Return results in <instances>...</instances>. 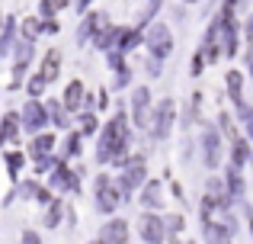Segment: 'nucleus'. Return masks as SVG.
<instances>
[{
  "label": "nucleus",
  "instance_id": "obj_1",
  "mask_svg": "<svg viewBox=\"0 0 253 244\" xmlns=\"http://www.w3.org/2000/svg\"><path fill=\"white\" fill-rule=\"evenodd\" d=\"M96 164H112V167H128L131 164V122L125 106L116 109L109 122H103L96 135Z\"/></svg>",
  "mask_w": 253,
  "mask_h": 244
},
{
  "label": "nucleus",
  "instance_id": "obj_2",
  "mask_svg": "<svg viewBox=\"0 0 253 244\" xmlns=\"http://www.w3.org/2000/svg\"><path fill=\"white\" fill-rule=\"evenodd\" d=\"M173 122H176V103H173L170 97H164V100H157V106H151L148 135L154 138V142H164V138H170Z\"/></svg>",
  "mask_w": 253,
  "mask_h": 244
},
{
  "label": "nucleus",
  "instance_id": "obj_3",
  "mask_svg": "<svg viewBox=\"0 0 253 244\" xmlns=\"http://www.w3.org/2000/svg\"><path fill=\"white\" fill-rule=\"evenodd\" d=\"M144 180H148V167H144V157L141 154H135L131 157V164L128 167H122V174L116 177V187H119V193H122V202H128L131 199V190H141L144 187Z\"/></svg>",
  "mask_w": 253,
  "mask_h": 244
},
{
  "label": "nucleus",
  "instance_id": "obj_4",
  "mask_svg": "<svg viewBox=\"0 0 253 244\" xmlns=\"http://www.w3.org/2000/svg\"><path fill=\"white\" fill-rule=\"evenodd\" d=\"M144 45H148V58H157V61H164V58L173 55V32L167 23H151V29L144 32Z\"/></svg>",
  "mask_w": 253,
  "mask_h": 244
},
{
  "label": "nucleus",
  "instance_id": "obj_5",
  "mask_svg": "<svg viewBox=\"0 0 253 244\" xmlns=\"http://www.w3.org/2000/svg\"><path fill=\"white\" fill-rule=\"evenodd\" d=\"M45 125H48V113H45V103L42 100H26L23 103V113H19V129L29 132V135H39V132H45Z\"/></svg>",
  "mask_w": 253,
  "mask_h": 244
},
{
  "label": "nucleus",
  "instance_id": "obj_6",
  "mask_svg": "<svg viewBox=\"0 0 253 244\" xmlns=\"http://www.w3.org/2000/svg\"><path fill=\"white\" fill-rule=\"evenodd\" d=\"M48 190H55V193H81V174L77 170H71L68 164H64V157L55 164V170L48 174Z\"/></svg>",
  "mask_w": 253,
  "mask_h": 244
},
{
  "label": "nucleus",
  "instance_id": "obj_7",
  "mask_svg": "<svg viewBox=\"0 0 253 244\" xmlns=\"http://www.w3.org/2000/svg\"><path fill=\"white\" fill-rule=\"evenodd\" d=\"M221 132L215 129V125H202V164L209 170H218L221 167Z\"/></svg>",
  "mask_w": 253,
  "mask_h": 244
},
{
  "label": "nucleus",
  "instance_id": "obj_8",
  "mask_svg": "<svg viewBox=\"0 0 253 244\" xmlns=\"http://www.w3.org/2000/svg\"><path fill=\"white\" fill-rule=\"evenodd\" d=\"M138 235H141L144 244H164V241H167L164 215H157V212H141V219H138Z\"/></svg>",
  "mask_w": 253,
  "mask_h": 244
},
{
  "label": "nucleus",
  "instance_id": "obj_9",
  "mask_svg": "<svg viewBox=\"0 0 253 244\" xmlns=\"http://www.w3.org/2000/svg\"><path fill=\"white\" fill-rule=\"evenodd\" d=\"M148 116H151V87H135L131 90V125L148 129Z\"/></svg>",
  "mask_w": 253,
  "mask_h": 244
},
{
  "label": "nucleus",
  "instance_id": "obj_10",
  "mask_svg": "<svg viewBox=\"0 0 253 244\" xmlns=\"http://www.w3.org/2000/svg\"><path fill=\"white\" fill-rule=\"evenodd\" d=\"M16 196H23V199H32V202H39V206H48L51 199H55V193H51L48 187H42L39 180H16Z\"/></svg>",
  "mask_w": 253,
  "mask_h": 244
},
{
  "label": "nucleus",
  "instance_id": "obj_11",
  "mask_svg": "<svg viewBox=\"0 0 253 244\" xmlns=\"http://www.w3.org/2000/svg\"><path fill=\"white\" fill-rule=\"evenodd\" d=\"M138 202H141L144 212H161L164 202H167V199H164V183H161V180H144Z\"/></svg>",
  "mask_w": 253,
  "mask_h": 244
},
{
  "label": "nucleus",
  "instance_id": "obj_12",
  "mask_svg": "<svg viewBox=\"0 0 253 244\" xmlns=\"http://www.w3.org/2000/svg\"><path fill=\"white\" fill-rule=\"evenodd\" d=\"M93 190H96V212L99 215H112L122 206V193H119L116 183H103V187H93Z\"/></svg>",
  "mask_w": 253,
  "mask_h": 244
},
{
  "label": "nucleus",
  "instance_id": "obj_13",
  "mask_svg": "<svg viewBox=\"0 0 253 244\" xmlns=\"http://www.w3.org/2000/svg\"><path fill=\"white\" fill-rule=\"evenodd\" d=\"M99 244H128V222L125 219H109L99 228Z\"/></svg>",
  "mask_w": 253,
  "mask_h": 244
},
{
  "label": "nucleus",
  "instance_id": "obj_14",
  "mask_svg": "<svg viewBox=\"0 0 253 244\" xmlns=\"http://www.w3.org/2000/svg\"><path fill=\"white\" fill-rule=\"evenodd\" d=\"M55 145H58V138L51 135V132H39V135H32L26 157H32V161H39V157H48V154H55Z\"/></svg>",
  "mask_w": 253,
  "mask_h": 244
},
{
  "label": "nucleus",
  "instance_id": "obj_15",
  "mask_svg": "<svg viewBox=\"0 0 253 244\" xmlns=\"http://www.w3.org/2000/svg\"><path fill=\"white\" fill-rule=\"evenodd\" d=\"M84 94H86V87H84V81H77V77H74V81H71L68 84V87H64V97H61V106L64 109H68V113H81V109H84Z\"/></svg>",
  "mask_w": 253,
  "mask_h": 244
},
{
  "label": "nucleus",
  "instance_id": "obj_16",
  "mask_svg": "<svg viewBox=\"0 0 253 244\" xmlns=\"http://www.w3.org/2000/svg\"><path fill=\"white\" fill-rule=\"evenodd\" d=\"M224 84H228V97H231V103L237 106V113H247V103H244V74L241 71H228L224 74Z\"/></svg>",
  "mask_w": 253,
  "mask_h": 244
},
{
  "label": "nucleus",
  "instance_id": "obj_17",
  "mask_svg": "<svg viewBox=\"0 0 253 244\" xmlns=\"http://www.w3.org/2000/svg\"><path fill=\"white\" fill-rule=\"evenodd\" d=\"M199 51H202L205 64H211V61H218V58H221V49H218V19H215V23H209V29H205V36H202V45H199Z\"/></svg>",
  "mask_w": 253,
  "mask_h": 244
},
{
  "label": "nucleus",
  "instance_id": "obj_18",
  "mask_svg": "<svg viewBox=\"0 0 253 244\" xmlns=\"http://www.w3.org/2000/svg\"><path fill=\"white\" fill-rule=\"evenodd\" d=\"M103 26H106V13H86L81 29H77V45H86L93 39V32L103 29Z\"/></svg>",
  "mask_w": 253,
  "mask_h": 244
},
{
  "label": "nucleus",
  "instance_id": "obj_19",
  "mask_svg": "<svg viewBox=\"0 0 253 244\" xmlns=\"http://www.w3.org/2000/svg\"><path fill=\"white\" fill-rule=\"evenodd\" d=\"M19 113L16 109H10V113H3V119H0V145H13L19 138Z\"/></svg>",
  "mask_w": 253,
  "mask_h": 244
},
{
  "label": "nucleus",
  "instance_id": "obj_20",
  "mask_svg": "<svg viewBox=\"0 0 253 244\" xmlns=\"http://www.w3.org/2000/svg\"><path fill=\"white\" fill-rule=\"evenodd\" d=\"M221 183H224V193H228L231 202L244 199V177H241V170H237V167H228V170H224Z\"/></svg>",
  "mask_w": 253,
  "mask_h": 244
},
{
  "label": "nucleus",
  "instance_id": "obj_21",
  "mask_svg": "<svg viewBox=\"0 0 253 244\" xmlns=\"http://www.w3.org/2000/svg\"><path fill=\"white\" fill-rule=\"evenodd\" d=\"M138 45H144V32H141V26H138V29H122V32H119V39H116V51L128 55V51H135Z\"/></svg>",
  "mask_w": 253,
  "mask_h": 244
},
{
  "label": "nucleus",
  "instance_id": "obj_22",
  "mask_svg": "<svg viewBox=\"0 0 253 244\" xmlns=\"http://www.w3.org/2000/svg\"><path fill=\"white\" fill-rule=\"evenodd\" d=\"M74 122H77V132H81V138H90V135H99V116L96 113H90V109H81V113L74 116Z\"/></svg>",
  "mask_w": 253,
  "mask_h": 244
},
{
  "label": "nucleus",
  "instance_id": "obj_23",
  "mask_svg": "<svg viewBox=\"0 0 253 244\" xmlns=\"http://www.w3.org/2000/svg\"><path fill=\"white\" fill-rule=\"evenodd\" d=\"M202 238H205V244H231V235L215 219H202Z\"/></svg>",
  "mask_w": 253,
  "mask_h": 244
},
{
  "label": "nucleus",
  "instance_id": "obj_24",
  "mask_svg": "<svg viewBox=\"0 0 253 244\" xmlns=\"http://www.w3.org/2000/svg\"><path fill=\"white\" fill-rule=\"evenodd\" d=\"M250 154H253V151H250V142H247V138H241V135L231 138V167L241 170L244 164L250 161Z\"/></svg>",
  "mask_w": 253,
  "mask_h": 244
},
{
  "label": "nucleus",
  "instance_id": "obj_25",
  "mask_svg": "<svg viewBox=\"0 0 253 244\" xmlns=\"http://www.w3.org/2000/svg\"><path fill=\"white\" fill-rule=\"evenodd\" d=\"M45 113H48V122L55 129H71V113L61 106V100H48L45 103Z\"/></svg>",
  "mask_w": 253,
  "mask_h": 244
},
{
  "label": "nucleus",
  "instance_id": "obj_26",
  "mask_svg": "<svg viewBox=\"0 0 253 244\" xmlns=\"http://www.w3.org/2000/svg\"><path fill=\"white\" fill-rule=\"evenodd\" d=\"M119 32H122L119 26H109V23H106L103 29H96V32H93V45H96L99 51H109V49H116V39H119Z\"/></svg>",
  "mask_w": 253,
  "mask_h": 244
},
{
  "label": "nucleus",
  "instance_id": "obj_27",
  "mask_svg": "<svg viewBox=\"0 0 253 244\" xmlns=\"http://www.w3.org/2000/svg\"><path fill=\"white\" fill-rule=\"evenodd\" d=\"M39 74H42L48 84H51V81H58V74H61V51L51 49L48 55L42 58V71H39Z\"/></svg>",
  "mask_w": 253,
  "mask_h": 244
},
{
  "label": "nucleus",
  "instance_id": "obj_28",
  "mask_svg": "<svg viewBox=\"0 0 253 244\" xmlns=\"http://www.w3.org/2000/svg\"><path fill=\"white\" fill-rule=\"evenodd\" d=\"M13 45H16V19L10 16V19L3 23V29H0V58L10 55Z\"/></svg>",
  "mask_w": 253,
  "mask_h": 244
},
{
  "label": "nucleus",
  "instance_id": "obj_29",
  "mask_svg": "<svg viewBox=\"0 0 253 244\" xmlns=\"http://www.w3.org/2000/svg\"><path fill=\"white\" fill-rule=\"evenodd\" d=\"M3 161H6V174H10V180L16 183L19 174H23V167H26V154L13 148V151H6V154H3Z\"/></svg>",
  "mask_w": 253,
  "mask_h": 244
},
{
  "label": "nucleus",
  "instance_id": "obj_30",
  "mask_svg": "<svg viewBox=\"0 0 253 244\" xmlns=\"http://www.w3.org/2000/svg\"><path fill=\"white\" fill-rule=\"evenodd\" d=\"M39 36H42V19H39V16H26L23 23H19V39H29V42H36Z\"/></svg>",
  "mask_w": 253,
  "mask_h": 244
},
{
  "label": "nucleus",
  "instance_id": "obj_31",
  "mask_svg": "<svg viewBox=\"0 0 253 244\" xmlns=\"http://www.w3.org/2000/svg\"><path fill=\"white\" fill-rule=\"evenodd\" d=\"M164 228H167L170 244H179V232L186 228V219H183L179 212H173V215H167V219H164Z\"/></svg>",
  "mask_w": 253,
  "mask_h": 244
},
{
  "label": "nucleus",
  "instance_id": "obj_32",
  "mask_svg": "<svg viewBox=\"0 0 253 244\" xmlns=\"http://www.w3.org/2000/svg\"><path fill=\"white\" fill-rule=\"evenodd\" d=\"M45 90H48V81H45V77L39 74V71H36V74H29V77H26V94H29L32 100L45 97Z\"/></svg>",
  "mask_w": 253,
  "mask_h": 244
},
{
  "label": "nucleus",
  "instance_id": "obj_33",
  "mask_svg": "<svg viewBox=\"0 0 253 244\" xmlns=\"http://www.w3.org/2000/svg\"><path fill=\"white\" fill-rule=\"evenodd\" d=\"M81 154H84V138H81V132H68L61 157H81Z\"/></svg>",
  "mask_w": 253,
  "mask_h": 244
},
{
  "label": "nucleus",
  "instance_id": "obj_34",
  "mask_svg": "<svg viewBox=\"0 0 253 244\" xmlns=\"http://www.w3.org/2000/svg\"><path fill=\"white\" fill-rule=\"evenodd\" d=\"M61 215H64V199H51L48 206H45V225L58 228L61 225Z\"/></svg>",
  "mask_w": 253,
  "mask_h": 244
},
{
  "label": "nucleus",
  "instance_id": "obj_35",
  "mask_svg": "<svg viewBox=\"0 0 253 244\" xmlns=\"http://www.w3.org/2000/svg\"><path fill=\"white\" fill-rule=\"evenodd\" d=\"M13 51H16V61H19V64H29L32 55H36V42H29V39H16Z\"/></svg>",
  "mask_w": 253,
  "mask_h": 244
},
{
  "label": "nucleus",
  "instance_id": "obj_36",
  "mask_svg": "<svg viewBox=\"0 0 253 244\" xmlns=\"http://www.w3.org/2000/svg\"><path fill=\"white\" fill-rule=\"evenodd\" d=\"M26 71H29V64H13V81H10V90H19L23 87V81H26Z\"/></svg>",
  "mask_w": 253,
  "mask_h": 244
},
{
  "label": "nucleus",
  "instance_id": "obj_37",
  "mask_svg": "<svg viewBox=\"0 0 253 244\" xmlns=\"http://www.w3.org/2000/svg\"><path fill=\"white\" fill-rule=\"evenodd\" d=\"M128 84H131V68L125 64L122 71H116V90H125Z\"/></svg>",
  "mask_w": 253,
  "mask_h": 244
},
{
  "label": "nucleus",
  "instance_id": "obj_38",
  "mask_svg": "<svg viewBox=\"0 0 253 244\" xmlns=\"http://www.w3.org/2000/svg\"><path fill=\"white\" fill-rule=\"evenodd\" d=\"M55 10L58 6L51 3V0H42V3H39V19H55Z\"/></svg>",
  "mask_w": 253,
  "mask_h": 244
},
{
  "label": "nucleus",
  "instance_id": "obj_39",
  "mask_svg": "<svg viewBox=\"0 0 253 244\" xmlns=\"http://www.w3.org/2000/svg\"><path fill=\"white\" fill-rule=\"evenodd\" d=\"M202 71H205V58H202V51L196 49V55H192V68H189V74H192V77H199Z\"/></svg>",
  "mask_w": 253,
  "mask_h": 244
},
{
  "label": "nucleus",
  "instance_id": "obj_40",
  "mask_svg": "<svg viewBox=\"0 0 253 244\" xmlns=\"http://www.w3.org/2000/svg\"><path fill=\"white\" fill-rule=\"evenodd\" d=\"M164 61H157V58H148V64H144V68H148V74H151V81H157V77L164 74V68H161Z\"/></svg>",
  "mask_w": 253,
  "mask_h": 244
},
{
  "label": "nucleus",
  "instance_id": "obj_41",
  "mask_svg": "<svg viewBox=\"0 0 253 244\" xmlns=\"http://www.w3.org/2000/svg\"><path fill=\"white\" fill-rule=\"evenodd\" d=\"M19 244H42V235H39V232H32V228H26V232H23V238H19Z\"/></svg>",
  "mask_w": 253,
  "mask_h": 244
},
{
  "label": "nucleus",
  "instance_id": "obj_42",
  "mask_svg": "<svg viewBox=\"0 0 253 244\" xmlns=\"http://www.w3.org/2000/svg\"><path fill=\"white\" fill-rule=\"evenodd\" d=\"M237 3H241V0H224V3H221V16H224V19H234Z\"/></svg>",
  "mask_w": 253,
  "mask_h": 244
},
{
  "label": "nucleus",
  "instance_id": "obj_43",
  "mask_svg": "<svg viewBox=\"0 0 253 244\" xmlns=\"http://www.w3.org/2000/svg\"><path fill=\"white\" fill-rule=\"evenodd\" d=\"M244 122H247V138L253 142V106H247V113H244Z\"/></svg>",
  "mask_w": 253,
  "mask_h": 244
},
{
  "label": "nucleus",
  "instance_id": "obj_44",
  "mask_svg": "<svg viewBox=\"0 0 253 244\" xmlns=\"http://www.w3.org/2000/svg\"><path fill=\"white\" fill-rule=\"evenodd\" d=\"M93 0H74V6H77V13H86V6H90Z\"/></svg>",
  "mask_w": 253,
  "mask_h": 244
},
{
  "label": "nucleus",
  "instance_id": "obj_45",
  "mask_svg": "<svg viewBox=\"0 0 253 244\" xmlns=\"http://www.w3.org/2000/svg\"><path fill=\"white\" fill-rule=\"evenodd\" d=\"M51 3H55L58 10H61V6H71V3H74V0H51Z\"/></svg>",
  "mask_w": 253,
  "mask_h": 244
},
{
  "label": "nucleus",
  "instance_id": "obj_46",
  "mask_svg": "<svg viewBox=\"0 0 253 244\" xmlns=\"http://www.w3.org/2000/svg\"><path fill=\"white\" fill-rule=\"evenodd\" d=\"M247 39H250V42H253V16L247 19Z\"/></svg>",
  "mask_w": 253,
  "mask_h": 244
},
{
  "label": "nucleus",
  "instance_id": "obj_47",
  "mask_svg": "<svg viewBox=\"0 0 253 244\" xmlns=\"http://www.w3.org/2000/svg\"><path fill=\"white\" fill-rule=\"evenodd\" d=\"M250 235H253V215H250Z\"/></svg>",
  "mask_w": 253,
  "mask_h": 244
},
{
  "label": "nucleus",
  "instance_id": "obj_48",
  "mask_svg": "<svg viewBox=\"0 0 253 244\" xmlns=\"http://www.w3.org/2000/svg\"><path fill=\"white\" fill-rule=\"evenodd\" d=\"M183 3H199V0H183Z\"/></svg>",
  "mask_w": 253,
  "mask_h": 244
},
{
  "label": "nucleus",
  "instance_id": "obj_49",
  "mask_svg": "<svg viewBox=\"0 0 253 244\" xmlns=\"http://www.w3.org/2000/svg\"><path fill=\"white\" fill-rule=\"evenodd\" d=\"M247 164H250V167H253V154H250V161H247Z\"/></svg>",
  "mask_w": 253,
  "mask_h": 244
},
{
  "label": "nucleus",
  "instance_id": "obj_50",
  "mask_svg": "<svg viewBox=\"0 0 253 244\" xmlns=\"http://www.w3.org/2000/svg\"><path fill=\"white\" fill-rule=\"evenodd\" d=\"M151 3H161V0H151Z\"/></svg>",
  "mask_w": 253,
  "mask_h": 244
},
{
  "label": "nucleus",
  "instance_id": "obj_51",
  "mask_svg": "<svg viewBox=\"0 0 253 244\" xmlns=\"http://www.w3.org/2000/svg\"><path fill=\"white\" fill-rule=\"evenodd\" d=\"M96 244H99V241H96Z\"/></svg>",
  "mask_w": 253,
  "mask_h": 244
}]
</instances>
